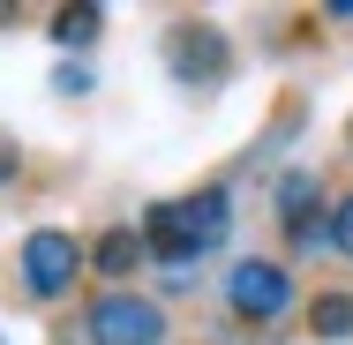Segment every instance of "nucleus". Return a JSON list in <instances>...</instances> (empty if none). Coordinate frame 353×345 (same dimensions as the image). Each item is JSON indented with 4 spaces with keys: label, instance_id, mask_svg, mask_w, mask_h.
<instances>
[{
    "label": "nucleus",
    "instance_id": "obj_1",
    "mask_svg": "<svg viewBox=\"0 0 353 345\" xmlns=\"http://www.w3.org/2000/svg\"><path fill=\"white\" fill-rule=\"evenodd\" d=\"M225 233H233V203H225V188L181 196V203H150V218H143V248L165 263V278H173V285H188V278H196V263L211 255Z\"/></svg>",
    "mask_w": 353,
    "mask_h": 345
},
{
    "label": "nucleus",
    "instance_id": "obj_2",
    "mask_svg": "<svg viewBox=\"0 0 353 345\" xmlns=\"http://www.w3.org/2000/svg\"><path fill=\"white\" fill-rule=\"evenodd\" d=\"M83 271V240L61 233V225H38L30 240H23V255H15V278H23V293L30 300H61Z\"/></svg>",
    "mask_w": 353,
    "mask_h": 345
},
{
    "label": "nucleus",
    "instance_id": "obj_3",
    "mask_svg": "<svg viewBox=\"0 0 353 345\" xmlns=\"http://www.w3.org/2000/svg\"><path fill=\"white\" fill-rule=\"evenodd\" d=\"M225 308H233L241 323H279L285 308H293V278H285V263H263V255L233 263V271H225Z\"/></svg>",
    "mask_w": 353,
    "mask_h": 345
},
{
    "label": "nucleus",
    "instance_id": "obj_4",
    "mask_svg": "<svg viewBox=\"0 0 353 345\" xmlns=\"http://www.w3.org/2000/svg\"><path fill=\"white\" fill-rule=\"evenodd\" d=\"M83 331H90V345H165V308L143 293H105Z\"/></svg>",
    "mask_w": 353,
    "mask_h": 345
},
{
    "label": "nucleus",
    "instance_id": "obj_5",
    "mask_svg": "<svg viewBox=\"0 0 353 345\" xmlns=\"http://www.w3.org/2000/svg\"><path fill=\"white\" fill-rule=\"evenodd\" d=\"M165 61H173V75H181L188 90H211V83H225V68H233V45L218 38L211 23H173Z\"/></svg>",
    "mask_w": 353,
    "mask_h": 345
},
{
    "label": "nucleus",
    "instance_id": "obj_6",
    "mask_svg": "<svg viewBox=\"0 0 353 345\" xmlns=\"http://www.w3.org/2000/svg\"><path fill=\"white\" fill-rule=\"evenodd\" d=\"M143 255H150V248H143L136 225H113V233H98V240H90V271H105V278H128Z\"/></svg>",
    "mask_w": 353,
    "mask_h": 345
},
{
    "label": "nucleus",
    "instance_id": "obj_7",
    "mask_svg": "<svg viewBox=\"0 0 353 345\" xmlns=\"http://www.w3.org/2000/svg\"><path fill=\"white\" fill-rule=\"evenodd\" d=\"M308 331H316V338H331V345H346V338H353V293H316Z\"/></svg>",
    "mask_w": 353,
    "mask_h": 345
},
{
    "label": "nucleus",
    "instance_id": "obj_8",
    "mask_svg": "<svg viewBox=\"0 0 353 345\" xmlns=\"http://www.w3.org/2000/svg\"><path fill=\"white\" fill-rule=\"evenodd\" d=\"M98 30H105L98 8H61V15H53V38H61V45H98Z\"/></svg>",
    "mask_w": 353,
    "mask_h": 345
},
{
    "label": "nucleus",
    "instance_id": "obj_9",
    "mask_svg": "<svg viewBox=\"0 0 353 345\" xmlns=\"http://www.w3.org/2000/svg\"><path fill=\"white\" fill-rule=\"evenodd\" d=\"M53 90H61V98H83V90H90V68H83V61H68V68L53 75Z\"/></svg>",
    "mask_w": 353,
    "mask_h": 345
},
{
    "label": "nucleus",
    "instance_id": "obj_10",
    "mask_svg": "<svg viewBox=\"0 0 353 345\" xmlns=\"http://www.w3.org/2000/svg\"><path fill=\"white\" fill-rule=\"evenodd\" d=\"M331 240H339V248H346V255H353V196H346V203H339V210H331Z\"/></svg>",
    "mask_w": 353,
    "mask_h": 345
}]
</instances>
